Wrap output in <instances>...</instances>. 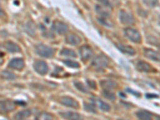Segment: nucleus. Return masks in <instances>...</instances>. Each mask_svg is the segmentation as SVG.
<instances>
[{"label":"nucleus","instance_id":"nucleus-26","mask_svg":"<svg viewBox=\"0 0 160 120\" xmlns=\"http://www.w3.org/2000/svg\"><path fill=\"white\" fill-rule=\"evenodd\" d=\"M84 108H85L86 111H89L91 113H97V109H96V105H95L94 102H92V103H87L85 102L84 103Z\"/></svg>","mask_w":160,"mask_h":120},{"label":"nucleus","instance_id":"nucleus-28","mask_svg":"<svg viewBox=\"0 0 160 120\" xmlns=\"http://www.w3.org/2000/svg\"><path fill=\"white\" fill-rule=\"evenodd\" d=\"M109 17H104V16H101L98 18V21L100 22L101 24L104 26H107V27H112V22L111 21H109L108 19Z\"/></svg>","mask_w":160,"mask_h":120},{"label":"nucleus","instance_id":"nucleus-8","mask_svg":"<svg viewBox=\"0 0 160 120\" xmlns=\"http://www.w3.org/2000/svg\"><path fill=\"white\" fill-rule=\"evenodd\" d=\"M79 54L82 61L86 62V61L89 60L90 58L92 57L93 51L89 46L84 45V46H82V47L80 48Z\"/></svg>","mask_w":160,"mask_h":120},{"label":"nucleus","instance_id":"nucleus-11","mask_svg":"<svg viewBox=\"0 0 160 120\" xmlns=\"http://www.w3.org/2000/svg\"><path fill=\"white\" fill-rule=\"evenodd\" d=\"M115 46L117 47L118 50L122 53L125 54V55H134L135 54V49L130 46H127V45H122L121 43H116Z\"/></svg>","mask_w":160,"mask_h":120},{"label":"nucleus","instance_id":"nucleus-5","mask_svg":"<svg viewBox=\"0 0 160 120\" xmlns=\"http://www.w3.org/2000/svg\"><path fill=\"white\" fill-rule=\"evenodd\" d=\"M34 69L37 73L42 75H45L49 71L48 65L47 64V62L42 61V60L35 61V63H34Z\"/></svg>","mask_w":160,"mask_h":120},{"label":"nucleus","instance_id":"nucleus-13","mask_svg":"<svg viewBox=\"0 0 160 120\" xmlns=\"http://www.w3.org/2000/svg\"><path fill=\"white\" fill-rule=\"evenodd\" d=\"M144 55L148 58H149V59L155 61V62H159V55H158V53L153 51V50L146 48L144 50Z\"/></svg>","mask_w":160,"mask_h":120},{"label":"nucleus","instance_id":"nucleus-30","mask_svg":"<svg viewBox=\"0 0 160 120\" xmlns=\"http://www.w3.org/2000/svg\"><path fill=\"white\" fill-rule=\"evenodd\" d=\"M37 119H52L53 116L48 113H40L39 115L36 117Z\"/></svg>","mask_w":160,"mask_h":120},{"label":"nucleus","instance_id":"nucleus-17","mask_svg":"<svg viewBox=\"0 0 160 120\" xmlns=\"http://www.w3.org/2000/svg\"><path fill=\"white\" fill-rule=\"evenodd\" d=\"M100 84L104 90H109V91H111V89H115L118 87L116 82H115L114 81H111V80H102L101 81Z\"/></svg>","mask_w":160,"mask_h":120},{"label":"nucleus","instance_id":"nucleus-20","mask_svg":"<svg viewBox=\"0 0 160 120\" xmlns=\"http://www.w3.org/2000/svg\"><path fill=\"white\" fill-rule=\"evenodd\" d=\"M31 111L30 110H23V111H21L17 113L16 115L14 116V118H15V119H25V118H28V117L31 116Z\"/></svg>","mask_w":160,"mask_h":120},{"label":"nucleus","instance_id":"nucleus-6","mask_svg":"<svg viewBox=\"0 0 160 120\" xmlns=\"http://www.w3.org/2000/svg\"><path fill=\"white\" fill-rule=\"evenodd\" d=\"M52 30L59 35H65L68 32V27L64 22L60 21H55L52 23Z\"/></svg>","mask_w":160,"mask_h":120},{"label":"nucleus","instance_id":"nucleus-21","mask_svg":"<svg viewBox=\"0 0 160 120\" xmlns=\"http://www.w3.org/2000/svg\"><path fill=\"white\" fill-rule=\"evenodd\" d=\"M136 116L138 117L139 119L148 120L151 119V117H152V115H151V113H150L149 111H139L136 113Z\"/></svg>","mask_w":160,"mask_h":120},{"label":"nucleus","instance_id":"nucleus-7","mask_svg":"<svg viewBox=\"0 0 160 120\" xmlns=\"http://www.w3.org/2000/svg\"><path fill=\"white\" fill-rule=\"evenodd\" d=\"M15 109V102L11 100L0 101V113H7Z\"/></svg>","mask_w":160,"mask_h":120},{"label":"nucleus","instance_id":"nucleus-4","mask_svg":"<svg viewBox=\"0 0 160 120\" xmlns=\"http://www.w3.org/2000/svg\"><path fill=\"white\" fill-rule=\"evenodd\" d=\"M119 18L120 21L123 24L133 25L135 22V18H134L133 15H131V13L128 12V11H124V10H121L119 11Z\"/></svg>","mask_w":160,"mask_h":120},{"label":"nucleus","instance_id":"nucleus-23","mask_svg":"<svg viewBox=\"0 0 160 120\" xmlns=\"http://www.w3.org/2000/svg\"><path fill=\"white\" fill-rule=\"evenodd\" d=\"M25 29L26 31H28L29 35H32V36H34L35 35V26L32 22H28V23L26 24Z\"/></svg>","mask_w":160,"mask_h":120},{"label":"nucleus","instance_id":"nucleus-2","mask_svg":"<svg viewBox=\"0 0 160 120\" xmlns=\"http://www.w3.org/2000/svg\"><path fill=\"white\" fill-rule=\"evenodd\" d=\"M91 65L93 68H95V69L98 70V71L103 70L106 68H108L109 65V59L108 57L104 55H98L93 59Z\"/></svg>","mask_w":160,"mask_h":120},{"label":"nucleus","instance_id":"nucleus-3","mask_svg":"<svg viewBox=\"0 0 160 120\" xmlns=\"http://www.w3.org/2000/svg\"><path fill=\"white\" fill-rule=\"evenodd\" d=\"M124 34H125L126 37L129 40H131V42H135V43H139L142 40L141 35H140L139 32L137 30L133 29V28H126L124 30Z\"/></svg>","mask_w":160,"mask_h":120},{"label":"nucleus","instance_id":"nucleus-19","mask_svg":"<svg viewBox=\"0 0 160 120\" xmlns=\"http://www.w3.org/2000/svg\"><path fill=\"white\" fill-rule=\"evenodd\" d=\"M95 10H96L97 13L99 14L101 16L110 17V15H111V13H110V11L107 9V7H105V6L97 5L96 7H95Z\"/></svg>","mask_w":160,"mask_h":120},{"label":"nucleus","instance_id":"nucleus-29","mask_svg":"<svg viewBox=\"0 0 160 120\" xmlns=\"http://www.w3.org/2000/svg\"><path fill=\"white\" fill-rule=\"evenodd\" d=\"M2 76L4 78H6V79H8V80H11V79H14V78H15V75H14L13 73L10 72V71H2Z\"/></svg>","mask_w":160,"mask_h":120},{"label":"nucleus","instance_id":"nucleus-1","mask_svg":"<svg viewBox=\"0 0 160 120\" xmlns=\"http://www.w3.org/2000/svg\"><path fill=\"white\" fill-rule=\"evenodd\" d=\"M37 54L43 58H52L55 55V50L49 46L44 45V44H38L35 48Z\"/></svg>","mask_w":160,"mask_h":120},{"label":"nucleus","instance_id":"nucleus-22","mask_svg":"<svg viewBox=\"0 0 160 120\" xmlns=\"http://www.w3.org/2000/svg\"><path fill=\"white\" fill-rule=\"evenodd\" d=\"M60 55H62V56H67V57H71V58H76V53L74 51L71 49H67V48H64L61 52H60Z\"/></svg>","mask_w":160,"mask_h":120},{"label":"nucleus","instance_id":"nucleus-34","mask_svg":"<svg viewBox=\"0 0 160 120\" xmlns=\"http://www.w3.org/2000/svg\"><path fill=\"white\" fill-rule=\"evenodd\" d=\"M147 97H148V98H157V97H158V95H149V94H148V95H147Z\"/></svg>","mask_w":160,"mask_h":120},{"label":"nucleus","instance_id":"nucleus-35","mask_svg":"<svg viewBox=\"0 0 160 120\" xmlns=\"http://www.w3.org/2000/svg\"><path fill=\"white\" fill-rule=\"evenodd\" d=\"M2 15H3V11H2V10L0 8V16H2Z\"/></svg>","mask_w":160,"mask_h":120},{"label":"nucleus","instance_id":"nucleus-25","mask_svg":"<svg viewBox=\"0 0 160 120\" xmlns=\"http://www.w3.org/2000/svg\"><path fill=\"white\" fill-rule=\"evenodd\" d=\"M102 95L105 97L106 98H108V100H111V101H115L116 99V96L113 92L110 91L109 90H104L102 91Z\"/></svg>","mask_w":160,"mask_h":120},{"label":"nucleus","instance_id":"nucleus-27","mask_svg":"<svg viewBox=\"0 0 160 120\" xmlns=\"http://www.w3.org/2000/svg\"><path fill=\"white\" fill-rule=\"evenodd\" d=\"M63 63L65 65H67L68 67L71 68H79L80 67V64L78 63V62L76 61H72V60H63L62 61Z\"/></svg>","mask_w":160,"mask_h":120},{"label":"nucleus","instance_id":"nucleus-10","mask_svg":"<svg viewBox=\"0 0 160 120\" xmlns=\"http://www.w3.org/2000/svg\"><path fill=\"white\" fill-rule=\"evenodd\" d=\"M10 68H12V69L18 70V71H21V70L23 69L25 63H24V60L22 58H13L12 60H11L8 64Z\"/></svg>","mask_w":160,"mask_h":120},{"label":"nucleus","instance_id":"nucleus-24","mask_svg":"<svg viewBox=\"0 0 160 120\" xmlns=\"http://www.w3.org/2000/svg\"><path fill=\"white\" fill-rule=\"evenodd\" d=\"M74 85H75V88H76L78 91H81V92H83V93L89 92L88 88H87L83 83H82V82H78V81H75V82H74Z\"/></svg>","mask_w":160,"mask_h":120},{"label":"nucleus","instance_id":"nucleus-16","mask_svg":"<svg viewBox=\"0 0 160 120\" xmlns=\"http://www.w3.org/2000/svg\"><path fill=\"white\" fill-rule=\"evenodd\" d=\"M5 48L11 53H18L21 51V48L18 44L13 42H7L5 43Z\"/></svg>","mask_w":160,"mask_h":120},{"label":"nucleus","instance_id":"nucleus-33","mask_svg":"<svg viewBox=\"0 0 160 120\" xmlns=\"http://www.w3.org/2000/svg\"><path fill=\"white\" fill-rule=\"evenodd\" d=\"M88 82L90 88L96 89V83H95V81H92V80H88Z\"/></svg>","mask_w":160,"mask_h":120},{"label":"nucleus","instance_id":"nucleus-31","mask_svg":"<svg viewBox=\"0 0 160 120\" xmlns=\"http://www.w3.org/2000/svg\"><path fill=\"white\" fill-rule=\"evenodd\" d=\"M142 1L146 5L151 7V8L156 7L158 3V0H142Z\"/></svg>","mask_w":160,"mask_h":120},{"label":"nucleus","instance_id":"nucleus-14","mask_svg":"<svg viewBox=\"0 0 160 120\" xmlns=\"http://www.w3.org/2000/svg\"><path fill=\"white\" fill-rule=\"evenodd\" d=\"M136 67L137 68H138V70H139L140 71H142V72L148 73L154 71L152 67H151L149 63L144 62V61H138V62H137Z\"/></svg>","mask_w":160,"mask_h":120},{"label":"nucleus","instance_id":"nucleus-15","mask_svg":"<svg viewBox=\"0 0 160 120\" xmlns=\"http://www.w3.org/2000/svg\"><path fill=\"white\" fill-rule=\"evenodd\" d=\"M91 101L96 105V107H98L102 111H109L111 110V107H110L109 104L106 103L105 102H103L102 100L99 99V98H92Z\"/></svg>","mask_w":160,"mask_h":120},{"label":"nucleus","instance_id":"nucleus-18","mask_svg":"<svg viewBox=\"0 0 160 120\" xmlns=\"http://www.w3.org/2000/svg\"><path fill=\"white\" fill-rule=\"evenodd\" d=\"M81 41L82 40H81L80 37L76 35H70L66 38V42H67V43L70 44V45L76 46L79 44Z\"/></svg>","mask_w":160,"mask_h":120},{"label":"nucleus","instance_id":"nucleus-12","mask_svg":"<svg viewBox=\"0 0 160 120\" xmlns=\"http://www.w3.org/2000/svg\"><path fill=\"white\" fill-rule=\"evenodd\" d=\"M59 115L65 119L78 120L82 118L78 113L73 112V111H62V112H59Z\"/></svg>","mask_w":160,"mask_h":120},{"label":"nucleus","instance_id":"nucleus-9","mask_svg":"<svg viewBox=\"0 0 160 120\" xmlns=\"http://www.w3.org/2000/svg\"><path fill=\"white\" fill-rule=\"evenodd\" d=\"M60 102L63 105L69 107L71 108H75V109H78L79 108V104L77 102L76 100L74 98H71L70 96H63L61 97L60 98Z\"/></svg>","mask_w":160,"mask_h":120},{"label":"nucleus","instance_id":"nucleus-32","mask_svg":"<svg viewBox=\"0 0 160 120\" xmlns=\"http://www.w3.org/2000/svg\"><path fill=\"white\" fill-rule=\"evenodd\" d=\"M100 2H101V3L103 4V6H105V7H107V8H112V7H111V3H110L109 0H99Z\"/></svg>","mask_w":160,"mask_h":120}]
</instances>
